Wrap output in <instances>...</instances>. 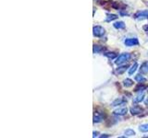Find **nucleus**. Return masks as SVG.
Masks as SVG:
<instances>
[{"mask_svg":"<svg viewBox=\"0 0 148 138\" xmlns=\"http://www.w3.org/2000/svg\"><path fill=\"white\" fill-rule=\"evenodd\" d=\"M145 90L138 92L137 96L133 99V102H134V103H141L142 101H143V99H145Z\"/></svg>","mask_w":148,"mask_h":138,"instance_id":"obj_7","label":"nucleus"},{"mask_svg":"<svg viewBox=\"0 0 148 138\" xmlns=\"http://www.w3.org/2000/svg\"><path fill=\"white\" fill-rule=\"evenodd\" d=\"M113 27L117 30H123L126 27V24H125L124 21H117L113 24Z\"/></svg>","mask_w":148,"mask_h":138,"instance_id":"obj_13","label":"nucleus"},{"mask_svg":"<svg viewBox=\"0 0 148 138\" xmlns=\"http://www.w3.org/2000/svg\"><path fill=\"white\" fill-rule=\"evenodd\" d=\"M124 135L125 136H134L135 135V132H134L133 130H132V129H127V130H125L124 132Z\"/></svg>","mask_w":148,"mask_h":138,"instance_id":"obj_19","label":"nucleus"},{"mask_svg":"<svg viewBox=\"0 0 148 138\" xmlns=\"http://www.w3.org/2000/svg\"><path fill=\"white\" fill-rule=\"evenodd\" d=\"M105 56H106L108 59H116L118 57V54L114 52H109V53H105Z\"/></svg>","mask_w":148,"mask_h":138,"instance_id":"obj_17","label":"nucleus"},{"mask_svg":"<svg viewBox=\"0 0 148 138\" xmlns=\"http://www.w3.org/2000/svg\"><path fill=\"white\" fill-rule=\"evenodd\" d=\"M139 70H140V73L143 74V75H147V74H148V61L143 62L141 64Z\"/></svg>","mask_w":148,"mask_h":138,"instance_id":"obj_9","label":"nucleus"},{"mask_svg":"<svg viewBox=\"0 0 148 138\" xmlns=\"http://www.w3.org/2000/svg\"><path fill=\"white\" fill-rule=\"evenodd\" d=\"M103 50H104V48L102 47V46H100V45H96V44L94 45V53H101Z\"/></svg>","mask_w":148,"mask_h":138,"instance_id":"obj_20","label":"nucleus"},{"mask_svg":"<svg viewBox=\"0 0 148 138\" xmlns=\"http://www.w3.org/2000/svg\"><path fill=\"white\" fill-rule=\"evenodd\" d=\"M138 69V63H134L132 66H131V68H129V75L130 76H132V75H133L134 73L136 72V70Z\"/></svg>","mask_w":148,"mask_h":138,"instance_id":"obj_15","label":"nucleus"},{"mask_svg":"<svg viewBox=\"0 0 148 138\" xmlns=\"http://www.w3.org/2000/svg\"><path fill=\"white\" fill-rule=\"evenodd\" d=\"M106 115L103 112H100V110H96L94 114V122L95 123H99L101 122L103 120L105 119Z\"/></svg>","mask_w":148,"mask_h":138,"instance_id":"obj_4","label":"nucleus"},{"mask_svg":"<svg viewBox=\"0 0 148 138\" xmlns=\"http://www.w3.org/2000/svg\"><path fill=\"white\" fill-rule=\"evenodd\" d=\"M127 112H128L127 107H119L118 109H116L114 110L113 113L115 115H119V116H123V115L127 113Z\"/></svg>","mask_w":148,"mask_h":138,"instance_id":"obj_8","label":"nucleus"},{"mask_svg":"<svg viewBox=\"0 0 148 138\" xmlns=\"http://www.w3.org/2000/svg\"><path fill=\"white\" fill-rule=\"evenodd\" d=\"M143 30H145L146 31V33L148 34V25H145V27H143Z\"/></svg>","mask_w":148,"mask_h":138,"instance_id":"obj_23","label":"nucleus"},{"mask_svg":"<svg viewBox=\"0 0 148 138\" xmlns=\"http://www.w3.org/2000/svg\"><path fill=\"white\" fill-rule=\"evenodd\" d=\"M124 44L128 46V47L136 46V45H139V40L137 38H127L124 41Z\"/></svg>","mask_w":148,"mask_h":138,"instance_id":"obj_5","label":"nucleus"},{"mask_svg":"<svg viewBox=\"0 0 148 138\" xmlns=\"http://www.w3.org/2000/svg\"><path fill=\"white\" fill-rule=\"evenodd\" d=\"M145 89H146V87L145 86H143V85H142V83H140V84L138 85V87H135V92H140V91H143V90H145Z\"/></svg>","mask_w":148,"mask_h":138,"instance_id":"obj_21","label":"nucleus"},{"mask_svg":"<svg viewBox=\"0 0 148 138\" xmlns=\"http://www.w3.org/2000/svg\"><path fill=\"white\" fill-rule=\"evenodd\" d=\"M142 75H143V74H142ZM142 75H141V73H140V74H138V75L135 76V77H134V78H135V80H136L138 83H142V84H143V83L146 82V78H145V76H142Z\"/></svg>","mask_w":148,"mask_h":138,"instance_id":"obj_16","label":"nucleus"},{"mask_svg":"<svg viewBox=\"0 0 148 138\" xmlns=\"http://www.w3.org/2000/svg\"><path fill=\"white\" fill-rule=\"evenodd\" d=\"M106 33V30L104 29L102 26H95L92 28V34H94L95 37H97V38H100V37L104 36V34Z\"/></svg>","mask_w":148,"mask_h":138,"instance_id":"obj_2","label":"nucleus"},{"mask_svg":"<svg viewBox=\"0 0 148 138\" xmlns=\"http://www.w3.org/2000/svg\"><path fill=\"white\" fill-rule=\"evenodd\" d=\"M145 106L146 107H148V98L145 100Z\"/></svg>","mask_w":148,"mask_h":138,"instance_id":"obj_24","label":"nucleus"},{"mask_svg":"<svg viewBox=\"0 0 148 138\" xmlns=\"http://www.w3.org/2000/svg\"><path fill=\"white\" fill-rule=\"evenodd\" d=\"M147 5H148V4H147Z\"/></svg>","mask_w":148,"mask_h":138,"instance_id":"obj_26","label":"nucleus"},{"mask_svg":"<svg viewBox=\"0 0 148 138\" xmlns=\"http://www.w3.org/2000/svg\"><path fill=\"white\" fill-rule=\"evenodd\" d=\"M106 22H111L115 20H117L119 18L118 15H116V14H112V13H106Z\"/></svg>","mask_w":148,"mask_h":138,"instance_id":"obj_12","label":"nucleus"},{"mask_svg":"<svg viewBox=\"0 0 148 138\" xmlns=\"http://www.w3.org/2000/svg\"><path fill=\"white\" fill-rule=\"evenodd\" d=\"M130 112H131L132 115H133V116H137V115L141 114L143 112V108L141 107V106L134 105L131 109H130Z\"/></svg>","mask_w":148,"mask_h":138,"instance_id":"obj_6","label":"nucleus"},{"mask_svg":"<svg viewBox=\"0 0 148 138\" xmlns=\"http://www.w3.org/2000/svg\"><path fill=\"white\" fill-rule=\"evenodd\" d=\"M133 18H135V20H148V9H146V10H140V11H137V12L133 15Z\"/></svg>","mask_w":148,"mask_h":138,"instance_id":"obj_3","label":"nucleus"},{"mask_svg":"<svg viewBox=\"0 0 148 138\" xmlns=\"http://www.w3.org/2000/svg\"><path fill=\"white\" fill-rule=\"evenodd\" d=\"M139 131L142 133H148V123L141 124V125L139 126Z\"/></svg>","mask_w":148,"mask_h":138,"instance_id":"obj_18","label":"nucleus"},{"mask_svg":"<svg viewBox=\"0 0 148 138\" xmlns=\"http://www.w3.org/2000/svg\"><path fill=\"white\" fill-rule=\"evenodd\" d=\"M98 135H99V133H98V132H94V135H92V137L98 136Z\"/></svg>","mask_w":148,"mask_h":138,"instance_id":"obj_22","label":"nucleus"},{"mask_svg":"<svg viewBox=\"0 0 148 138\" xmlns=\"http://www.w3.org/2000/svg\"><path fill=\"white\" fill-rule=\"evenodd\" d=\"M131 58H132V54L130 53H123L121 54H119V56L116 58L115 64H117V66H120V64H123L124 63L128 62Z\"/></svg>","mask_w":148,"mask_h":138,"instance_id":"obj_1","label":"nucleus"},{"mask_svg":"<svg viewBox=\"0 0 148 138\" xmlns=\"http://www.w3.org/2000/svg\"><path fill=\"white\" fill-rule=\"evenodd\" d=\"M128 67H129L128 64H124V66H121V64H120V66H119V67H118L117 69H116L115 74H116V75H121V74H123V73L126 72V70L128 69Z\"/></svg>","mask_w":148,"mask_h":138,"instance_id":"obj_10","label":"nucleus"},{"mask_svg":"<svg viewBox=\"0 0 148 138\" xmlns=\"http://www.w3.org/2000/svg\"><path fill=\"white\" fill-rule=\"evenodd\" d=\"M110 135H100L101 138H104V137H109Z\"/></svg>","mask_w":148,"mask_h":138,"instance_id":"obj_25","label":"nucleus"},{"mask_svg":"<svg viewBox=\"0 0 148 138\" xmlns=\"http://www.w3.org/2000/svg\"><path fill=\"white\" fill-rule=\"evenodd\" d=\"M125 102H127V100L125 99H122V98H119L117 99H115L112 104H111V106H113V107H117V106H119V105H122L124 104Z\"/></svg>","mask_w":148,"mask_h":138,"instance_id":"obj_11","label":"nucleus"},{"mask_svg":"<svg viewBox=\"0 0 148 138\" xmlns=\"http://www.w3.org/2000/svg\"><path fill=\"white\" fill-rule=\"evenodd\" d=\"M122 84L125 87H126V89H128V87H131L133 86V81L132 79H130V78H126V79L123 80Z\"/></svg>","mask_w":148,"mask_h":138,"instance_id":"obj_14","label":"nucleus"}]
</instances>
